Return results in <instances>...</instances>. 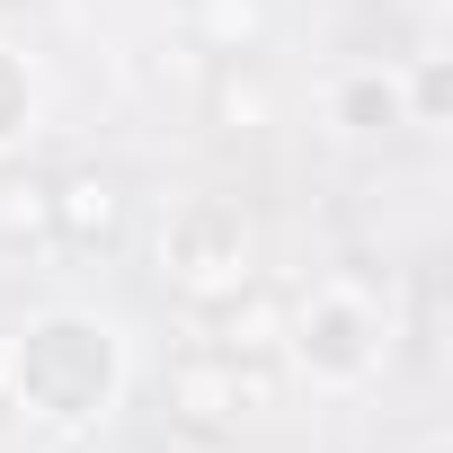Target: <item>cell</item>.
<instances>
[{
    "instance_id": "6da1fadb",
    "label": "cell",
    "mask_w": 453,
    "mask_h": 453,
    "mask_svg": "<svg viewBox=\"0 0 453 453\" xmlns=\"http://www.w3.org/2000/svg\"><path fill=\"white\" fill-rule=\"evenodd\" d=\"M10 382H19L27 409L81 426V418H98L107 391H116V347H107L98 320H36L27 347H19V365H10Z\"/></svg>"
},
{
    "instance_id": "7a4b0ae2",
    "label": "cell",
    "mask_w": 453,
    "mask_h": 453,
    "mask_svg": "<svg viewBox=\"0 0 453 453\" xmlns=\"http://www.w3.org/2000/svg\"><path fill=\"white\" fill-rule=\"evenodd\" d=\"M160 276H169L187 303L241 294V285H250V222H241V204L187 196V204L160 222Z\"/></svg>"
},
{
    "instance_id": "3957f363",
    "label": "cell",
    "mask_w": 453,
    "mask_h": 453,
    "mask_svg": "<svg viewBox=\"0 0 453 453\" xmlns=\"http://www.w3.org/2000/svg\"><path fill=\"white\" fill-rule=\"evenodd\" d=\"M285 338L303 347V365L320 382H365L382 365V311L356 285H320L303 311H285Z\"/></svg>"
},
{
    "instance_id": "277c9868",
    "label": "cell",
    "mask_w": 453,
    "mask_h": 453,
    "mask_svg": "<svg viewBox=\"0 0 453 453\" xmlns=\"http://www.w3.org/2000/svg\"><path fill=\"white\" fill-rule=\"evenodd\" d=\"M241 409H276V373H267V356L196 347V356L169 365V418H178V426L222 435V426H241Z\"/></svg>"
},
{
    "instance_id": "5b68a950",
    "label": "cell",
    "mask_w": 453,
    "mask_h": 453,
    "mask_svg": "<svg viewBox=\"0 0 453 453\" xmlns=\"http://www.w3.org/2000/svg\"><path fill=\"white\" fill-rule=\"evenodd\" d=\"M125 232V178L116 169H63L54 178V241H72V250H107Z\"/></svg>"
},
{
    "instance_id": "8992f818",
    "label": "cell",
    "mask_w": 453,
    "mask_h": 453,
    "mask_svg": "<svg viewBox=\"0 0 453 453\" xmlns=\"http://www.w3.org/2000/svg\"><path fill=\"white\" fill-rule=\"evenodd\" d=\"M187 36L213 63H250L267 36V0H187Z\"/></svg>"
},
{
    "instance_id": "52a82bcc",
    "label": "cell",
    "mask_w": 453,
    "mask_h": 453,
    "mask_svg": "<svg viewBox=\"0 0 453 453\" xmlns=\"http://www.w3.org/2000/svg\"><path fill=\"white\" fill-rule=\"evenodd\" d=\"M0 241H54V178H27V169H10L0 178Z\"/></svg>"
},
{
    "instance_id": "ba28073f",
    "label": "cell",
    "mask_w": 453,
    "mask_h": 453,
    "mask_svg": "<svg viewBox=\"0 0 453 453\" xmlns=\"http://www.w3.org/2000/svg\"><path fill=\"white\" fill-rule=\"evenodd\" d=\"M338 125H347V134H391V125H400L391 72H347V81H338Z\"/></svg>"
},
{
    "instance_id": "9c48e42d",
    "label": "cell",
    "mask_w": 453,
    "mask_h": 453,
    "mask_svg": "<svg viewBox=\"0 0 453 453\" xmlns=\"http://www.w3.org/2000/svg\"><path fill=\"white\" fill-rule=\"evenodd\" d=\"M213 125H232V134L241 125H267V81L241 72V63H222L213 72Z\"/></svg>"
},
{
    "instance_id": "30bf717a",
    "label": "cell",
    "mask_w": 453,
    "mask_h": 453,
    "mask_svg": "<svg viewBox=\"0 0 453 453\" xmlns=\"http://www.w3.org/2000/svg\"><path fill=\"white\" fill-rule=\"evenodd\" d=\"M27 107H36V89H27V72H19V54H0V142H10V134L27 125Z\"/></svg>"
},
{
    "instance_id": "8fae6325",
    "label": "cell",
    "mask_w": 453,
    "mask_h": 453,
    "mask_svg": "<svg viewBox=\"0 0 453 453\" xmlns=\"http://www.w3.org/2000/svg\"><path fill=\"white\" fill-rule=\"evenodd\" d=\"M426 453H444V444H426Z\"/></svg>"
}]
</instances>
